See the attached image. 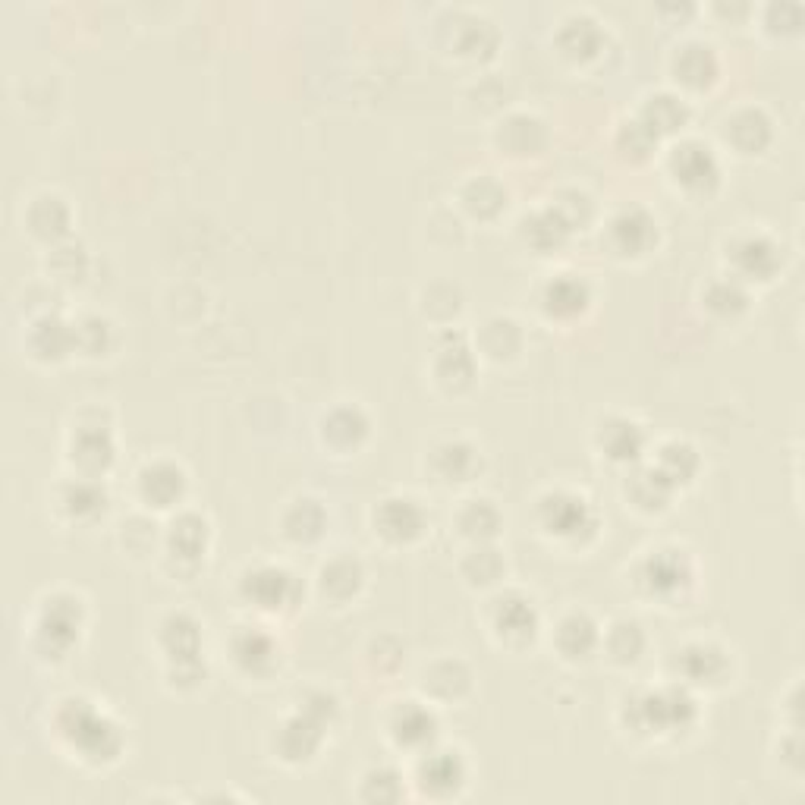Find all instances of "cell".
Returning <instances> with one entry per match:
<instances>
[{
  "instance_id": "9c48e42d",
  "label": "cell",
  "mask_w": 805,
  "mask_h": 805,
  "mask_svg": "<svg viewBox=\"0 0 805 805\" xmlns=\"http://www.w3.org/2000/svg\"><path fill=\"white\" fill-rule=\"evenodd\" d=\"M614 239L623 252H642L655 239V224L642 208H629L614 221Z\"/></svg>"
},
{
  "instance_id": "5b68a950",
  "label": "cell",
  "mask_w": 805,
  "mask_h": 805,
  "mask_svg": "<svg viewBox=\"0 0 805 805\" xmlns=\"http://www.w3.org/2000/svg\"><path fill=\"white\" fill-rule=\"evenodd\" d=\"M293 576L284 573V570H274V567H265V570H255L249 579H246V595L258 604V607H284L290 598H293Z\"/></svg>"
},
{
  "instance_id": "5bb4252c",
  "label": "cell",
  "mask_w": 805,
  "mask_h": 805,
  "mask_svg": "<svg viewBox=\"0 0 805 805\" xmlns=\"http://www.w3.org/2000/svg\"><path fill=\"white\" fill-rule=\"evenodd\" d=\"M585 299H589V293H585V284L570 274H563L557 277L554 284L548 287L545 293V302H548V312L554 315H576L585 309Z\"/></svg>"
},
{
  "instance_id": "2e32d148",
  "label": "cell",
  "mask_w": 805,
  "mask_h": 805,
  "mask_svg": "<svg viewBox=\"0 0 805 805\" xmlns=\"http://www.w3.org/2000/svg\"><path fill=\"white\" fill-rule=\"evenodd\" d=\"M683 120H686V107H683L680 98H673V95H655V98L648 101L645 114H642V123H645L655 136L670 133V129H677Z\"/></svg>"
},
{
  "instance_id": "ffe728a7",
  "label": "cell",
  "mask_w": 805,
  "mask_h": 805,
  "mask_svg": "<svg viewBox=\"0 0 805 805\" xmlns=\"http://www.w3.org/2000/svg\"><path fill=\"white\" fill-rule=\"evenodd\" d=\"M164 642H167L170 658H177V661H192L195 651H199V633H195L192 620H186V617H170L167 620Z\"/></svg>"
},
{
  "instance_id": "4316f807",
  "label": "cell",
  "mask_w": 805,
  "mask_h": 805,
  "mask_svg": "<svg viewBox=\"0 0 805 805\" xmlns=\"http://www.w3.org/2000/svg\"><path fill=\"white\" fill-rule=\"evenodd\" d=\"M655 472L664 478L667 485L683 482V478H689L695 472V453L686 444H670V447H664L661 463H658Z\"/></svg>"
},
{
  "instance_id": "44dd1931",
  "label": "cell",
  "mask_w": 805,
  "mask_h": 805,
  "mask_svg": "<svg viewBox=\"0 0 805 805\" xmlns=\"http://www.w3.org/2000/svg\"><path fill=\"white\" fill-rule=\"evenodd\" d=\"M394 730H397V739H400V743H406V746H422V743H428V739L434 736V717H431L428 711L416 708V705H409V708L400 711Z\"/></svg>"
},
{
  "instance_id": "4dcf8cb0",
  "label": "cell",
  "mask_w": 805,
  "mask_h": 805,
  "mask_svg": "<svg viewBox=\"0 0 805 805\" xmlns=\"http://www.w3.org/2000/svg\"><path fill=\"white\" fill-rule=\"evenodd\" d=\"M365 434V419L359 409H337L328 419V438L337 444H353Z\"/></svg>"
},
{
  "instance_id": "e575fe53",
  "label": "cell",
  "mask_w": 805,
  "mask_h": 805,
  "mask_svg": "<svg viewBox=\"0 0 805 805\" xmlns=\"http://www.w3.org/2000/svg\"><path fill=\"white\" fill-rule=\"evenodd\" d=\"M463 526L472 535H491L494 526H497V513L488 507V500H472V504L466 507V513H463Z\"/></svg>"
},
{
  "instance_id": "8d00e7d4",
  "label": "cell",
  "mask_w": 805,
  "mask_h": 805,
  "mask_svg": "<svg viewBox=\"0 0 805 805\" xmlns=\"http://www.w3.org/2000/svg\"><path fill=\"white\" fill-rule=\"evenodd\" d=\"M35 334H38V337H45V343H41V350H45V353H48V350H51V353H60V350H63V343H57V334H67V331H63V324H60L57 318H45V321L38 324V331H35Z\"/></svg>"
},
{
  "instance_id": "d6986e66",
  "label": "cell",
  "mask_w": 805,
  "mask_h": 805,
  "mask_svg": "<svg viewBox=\"0 0 805 805\" xmlns=\"http://www.w3.org/2000/svg\"><path fill=\"white\" fill-rule=\"evenodd\" d=\"M526 227H529V239H532V243L545 249V246H557L560 239L570 233L573 221L560 208H554V211L535 214L532 221H526Z\"/></svg>"
},
{
  "instance_id": "f1b7e54d",
  "label": "cell",
  "mask_w": 805,
  "mask_h": 805,
  "mask_svg": "<svg viewBox=\"0 0 805 805\" xmlns=\"http://www.w3.org/2000/svg\"><path fill=\"white\" fill-rule=\"evenodd\" d=\"M324 526V513L315 500H299L287 516V532L293 538H315Z\"/></svg>"
},
{
  "instance_id": "52a82bcc",
  "label": "cell",
  "mask_w": 805,
  "mask_h": 805,
  "mask_svg": "<svg viewBox=\"0 0 805 805\" xmlns=\"http://www.w3.org/2000/svg\"><path fill=\"white\" fill-rule=\"evenodd\" d=\"M651 592H677L680 585L689 582V563L686 557H680L677 551H661L648 560V573H645Z\"/></svg>"
},
{
  "instance_id": "3957f363",
  "label": "cell",
  "mask_w": 805,
  "mask_h": 805,
  "mask_svg": "<svg viewBox=\"0 0 805 805\" xmlns=\"http://www.w3.org/2000/svg\"><path fill=\"white\" fill-rule=\"evenodd\" d=\"M541 516H545V526L557 535H579L582 529H592V513L589 504L576 494H554L545 500L541 507Z\"/></svg>"
},
{
  "instance_id": "ac0fdd59",
  "label": "cell",
  "mask_w": 805,
  "mask_h": 805,
  "mask_svg": "<svg viewBox=\"0 0 805 805\" xmlns=\"http://www.w3.org/2000/svg\"><path fill=\"white\" fill-rule=\"evenodd\" d=\"M557 642L560 648L567 651V655H585V651H592L595 642H598V633H595V623L582 614H573L560 623V633H557Z\"/></svg>"
},
{
  "instance_id": "484cf974",
  "label": "cell",
  "mask_w": 805,
  "mask_h": 805,
  "mask_svg": "<svg viewBox=\"0 0 805 805\" xmlns=\"http://www.w3.org/2000/svg\"><path fill=\"white\" fill-rule=\"evenodd\" d=\"M422 777H425V787H444V790H453L456 783L463 777V768H460V758L453 752H438L431 755L425 765H422Z\"/></svg>"
},
{
  "instance_id": "836d02e7",
  "label": "cell",
  "mask_w": 805,
  "mask_h": 805,
  "mask_svg": "<svg viewBox=\"0 0 805 805\" xmlns=\"http://www.w3.org/2000/svg\"><path fill=\"white\" fill-rule=\"evenodd\" d=\"M63 504H67L70 513L82 516V513H89V510H98L104 507V491L98 485H89V482H79L67 491V497H63Z\"/></svg>"
},
{
  "instance_id": "d590c367",
  "label": "cell",
  "mask_w": 805,
  "mask_h": 805,
  "mask_svg": "<svg viewBox=\"0 0 805 805\" xmlns=\"http://www.w3.org/2000/svg\"><path fill=\"white\" fill-rule=\"evenodd\" d=\"M708 299H711V306H714V309L730 312V309H736V306H743V302H746V293L739 290L736 284H730V280H724V284H714V287H711Z\"/></svg>"
},
{
  "instance_id": "8fae6325",
  "label": "cell",
  "mask_w": 805,
  "mask_h": 805,
  "mask_svg": "<svg viewBox=\"0 0 805 805\" xmlns=\"http://www.w3.org/2000/svg\"><path fill=\"white\" fill-rule=\"evenodd\" d=\"M142 491L148 500H155L158 507H167L173 497H180L183 491V472L170 463H158L142 472Z\"/></svg>"
},
{
  "instance_id": "83f0119b",
  "label": "cell",
  "mask_w": 805,
  "mask_h": 805,
  "mask_svg": "<svg viewBox=\"0 0 805 805\" xmlns=\"http://www.w3.org/2000/svg\"><path fill=\"white\" fill-rule=\"evenodd\" d=\"M683 667L692 680H714L724 670V658L708 645H695L683 651Z\"/></svg>"
},
{
  "instance_id": "7c38bea8",
  "label": "cell",
  "mask_w": 805,
  "mask_h": 805,
  "mask_svg": "<svg viewBox=\"0 0 805 805\" xmlns=\"http://www.w3.org/2000/svg\"><path fill=\"white\" fill-rule=\"evenodd\" d=\"M736 261H739V268H743L746 274H755L758 280H765L777 268V249L768 243V239L749 236V239H743V243L736 246Z\"/></svg>"
},
{
  "instance_id": "1f68e13d",
  "label": "cell",
  "mask_w": 805,
  "mask_h": 805,
  "mask_svg": "<svg viewBox=\"0 0 805 805\" xmlns=\"http://www.w3.org/2000/svg\"><path fill=\"white\" fill-rule=\"evenodd\" d=\"M274 648H271V639H265L261 633H243L236 639V658L243 661L249 670L261 667L265 661H271Z\"/></svg>"
},
{
  "instance_id": "30bf717a",
  "label": "cell",
  "mask_w": 805,
  "mask_h": 805,
  "mask_svg": "<svg viewBox=\"0 0 805 805\" xmlns=\"http://www.w3.org/2000/svg\"><path fill=\"white\" fill-rule=\"evenodd\" d=\"M535 623H538V614H535V607L526 601V598H519V595H510L500 601L497 607V629L504 636H532L535 633Z\"/></svg>"
},
{
  "instance_id": "277c9868",
  "label": "cell",
  "mask_w": 805,
  "mask_h": 805,
  "mask_svg": "<svg viewBox=\"0 0 805 805\" xmlns=\"http://www.w3.org/2000/svg\"><path fill=\"white\" fill-rule=\"evenodd\" d=\"M673 173L677 180H683L692 189H705L717 180V161L711 155V148H705L702 142H686L677 148L673 155Z\"/></svg>"
},
{
  "instance_id": "9a60e30c",
  "label": "cell",
  "mask_w": 805,
  "mask_h": 805,
  "mask_svg": "<svg viewBox=\"0 0 805 805\" xmlns=\"http://www.w3.org/2000/svg\"><path fill=\"white\" fill-rule=\"evenodd\" d=\"M111 438H107V431L92 425V428H82L76 434V441H73V453H76V460L82 466H89V469H101L111 463Z\"/></svg>"
},
{
  "instance_id": "ba28073f",
  "label": "cell",
  "mask_w": 805,
  "mask_h": 805,
  "mask_svg": "<svg viewBox=\"0 0 805 805\" xmlns=\"http://www.w3.org/2000/svg\"><path fill=\"white\" fill-rule=\"evenodd\" d=\"M79 633V620H76V607L70 601H54L45 617L38 623V636L54 648H67Z\"/></svg>"
},
{
  "instance_id": "d4e9b609",
  "label": "cell",
  "mask_w": 805,
  "mask_h": 805,
  "mask_svg": "<svg viewBox=\"0 0 805 805\" xmlns=\"http://www.w3.org/2000/svg\"><path fill=\"white\" fill-rule=\"evenodd\" d=\"M324 579V592H331L337 598H346V595H353L359 589V579H362V570H359V563L356 560H334L331 567H324L321 573Z\"/></svg>"
},
{
  "instance_id": "d6a6232c",
  "label": "cell",
  "mask_w": 805,
  "mask_h": 805,
  "mask_svg": "<svg viewBox=\"0 0 805 805\" xmlns=\"http://www.w3.org/2000/svg\"><path fill=\"white\" fill-rule=\"evenodd\" d=\"M611 651L620 661H636L642 651V633L636 623H617L611 633Z\"/></svg>"
},
{
  "instance_id": "cb8c5ba5",
  "label": "cell",
  "mask_w": 805,
  "mask_h": 805,
  "mask_svg": "<svg viewBox=\"0 0 805 805\" xmlns=\"http://www.w3.org/2000/svg\"><path fill=\"white\" fill-rule=\"evenodd\" d=\"M170 545L180 557L202 554V548H205V522L199 516H180L177 522H173Z\"/></svg>"
},
{
  "instance_id": "7402d4cb",
  "label": "cell",
  "mask_w": 805,
  "mask_h": 805,
  "mask_svg": "<svg viewBox=\"0 0 805 805\" xmlns=\"http://www.w3.org/2000/svg\"><path fill=\"white\" fill-rule=\"evenodd\" d=\"M601 41V32L598 26L592 23L589 16H573L563 23V32H560V45L573 51V54H592Z\"/></svg>"
},
{
  "instance_id": "4fadbf2b",
  "label": "cell",
  "mask_w": 805,
  "mask_h": 805,
  "mask_svg": "<svg viewBox=\"0 0 805 805\" xmlns=\"http://www.w3.org/2000/svg\"><path fill=\"white\" fill-rule=\"evenodd\" d=\"M714 70H717L714 51L708 45H702V41H689V45H683V51L677 54V73L692 85L708 82L714 76Z\"/></svg>"
},
{
  "instance_id": "7a4b0ae2",
  "label": "cell",
  "mask_w": 805,
  "mask_h": 805,
  "mask_svg": "<svg viewBox=\"0 0 805 805\" xmlns=\"http://www.w3.org/2000/svg\"><path fill=\"white\" fill-rule=\"evenodd\" d=\"M695 714V702L683 689H661L642 699V721L658 730H677L686 727Z\"/></svg>"
},
{
  "instance_id": "e0dca14e",
  "label": "cell",
  "mask_w": 805,
  "mask_h": 805,
  "mask_svg": "<svg viewBox=\"0 0 805 805\" xmlns=\"http://www.w3.org/2000/svg\"><path fill=\"white\" fill-rule=\"evenodd\" d=\"M601 444L607 447V453H611L614 460H633V456L642 450V431L633 422L614 419V422H607V428L601 434Z\"/></svg>"
},
{
  "instance_id": "f546056e",
  "label": "cell",
  "mask_w": 805,
  "mask_h": 805,
  "mask_svg": "<svg viewBox=\"0 0 805 805\" xmlns=\"http://www.w3.org/2000/svg\"><path fill=\"white\" fill-rule=\"evenodd\" d=\"M438 463H441V472L447 478L463 482V478L475 469V450L466 447V444H444L438 450Z\"/></svg>"
},
{
  "instance_id": "6da1fadb",
  "label": "cell",
  "mask_w": 805,
  "mask_h": 805,
  "mask_svg": "<svg viewBox=\"0 0 805 805\" xmlns=\"http://www.w3.org/2000/svg\"><path fill=\"white\" fill-rule=\"evenodd\" d=\"M60 727L70 736L73 746L89 752L92 758H111L120 749L117 727L107 724L104 717L85 702H67V708L60 714Z\"/></svg>"
},
{
  "instance_id": "603a6c76",
  "label": "cell",
  "mask_w": 805,
  "mask_h": 805,
  "mask_svg": "<svg viewBox=\"0 0 805 805\" xmlns=\"http://www.w3.org/2000/svg\"><path fill=\"white\" fill-rule=\"evenodd\" d=\"M743 136H749L746 145H743V151H752L758 145H765L768 142V120L761 117L758 111H739L727 123V139H733L739 145V142H743Z\"/></svg>"
},
{
  "instance_id": "8992f818",
  "label": "cell",
  "mask_w": 805,
  "mask_h": 805,
  "mask_svg": "<svg viewBox=\"0 0 805 805\" xmlns=\"http://www.w3.org/2000/svg\"><path fill=\"white\" fill-rule=\"evenodd\" d=\"M378 526L394 541L416 538L422 532V510L412 500H384V507L378 510Z\"/></svg>"
}]
</instances>
